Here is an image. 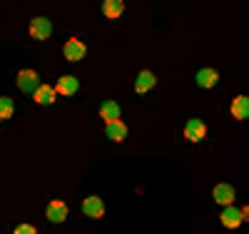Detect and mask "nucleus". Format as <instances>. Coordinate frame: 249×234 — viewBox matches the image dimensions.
<instances>
[{
    "instance_id": "obj_1",
    "label": "nucleus",
    "mask_w": 249,
    "mask_h": 234,
    "mask_svg": "<svg viewBox=\"0 0 249 234\" xmlns=\"http://www.w3.org/2000/svg\"><path fill=\"white\" fill-rule=\"evenodd\" d=\"M85 53H88L85 42L77 40V37H70V40L65 42V48H62V55H65V60H70V62L82 60V57H85Z\"/></svg>"
},
{
    "instance_id": "obj_2",
    "label": "nucleus",
    "mask_w": 249,
    "mask_h": 234,
    "mask_svg": "<svg viewBox=\"0 0 249 234\" xmlns=\"http://www.w3.org/2000/svg\"><path fill=\"white\" fill-rule=\"evenodd\" d=\"M40 85V77L35 70H20L18 72V90L25 92V95H33V90Z\"/></svg>"
},
{
    "instance_id": "obj_3",
    "label": "nucleus",
    "mask_w": 249,
    "mask_h": 234,
    "mask_svg": "<svg viewBox=\"0 0 249 234\" xmlns=\"http://www.w3.org/2000/svg\"><path fill=\"white\" fill-rule=\"evenodd\" d=\"M30 35L35 40H48L53 35V25L48 18H33L30 20Z\"/></svg>"
},
{
    "instance_id": "obj_4",
    "label": "nucleus",
    "mask_w": 249,
    "mask_h": 234,
    "mask_svg": "<svg viewBox=\"0 0 249 234\" xmlns=\"http://www.w3.org/2000/svg\"><path fill=\"white\" fill-rule=\"evenodd\" d=\"M184 137H187V140H192V142H202V140L207 137V125H204L202 120L192 117L190 122L184 125Z\"/></svg>"
},
{
    "instance_id": "obj_5",
    "label": "nucleus",
    "mask_w": 249,
    "mask_h": 234,
    "mask_svg": "<svg viewBox=\"0 0 249 234\" xmlns=\"http://www.w3.org/2000/svg\"><path fill=\"white\" fill-rule=\"evenodd\" d=\"M222 224H224L227 229H237V227H242V224H244L242 212H239L237 207H232V204H224V212H222Z\"/></svg>"
},
{
    "instance_id": "obj_6",
    "label": "nucleus",
    "mask_w": 249,
    "mask_h": 234,
    "mask_svg": "<svg viewBox=\"0 0 249 234\" xmlns=\"http://www.w3.org/2000/svg\"><path fill=\"white\" fill-rule=\"evenodd\" d=\"M45 217H48L50 222H55V224L65 222V219H68V204H65V202H60V199H53V202L48 204Z\"/></svg>"
},
{
    "instance_id": "obj_7",
    "label": "nucleus",
    "mask_w": 249,
    "mask_h": 234,
    "mask_svg": "<svg viewBox=\"0 0 249 234\" xmlns=\"http://www.w3.org/2000/svg\"><path fill=\"white\" fill-rule=\"evenodd\" d=\"M33 97H35V102H37V105H53V102H55V97H57L55 85H43V82H40L37 88L33 90Z\"/></svg>"
},
{
    "instance_id": "obj_8",
    "label": "nucleus",
    "mask_w": 249,
    "mask_h": 234,
    "mask_svg": "<svg viewBox=\"0 0 249 234\" xmlns=\"http://www.w3.org/2000/svg\"><path fill=\"white\" fill-rule=\"evenodd\" d=\"M82 212H85L88 217H92V219H100L102 215H105V202H102L100 197H85V202H82Z\"/></svg>"
},
{
    "instance_id": "obj_9",
    "label": "nucleus",
    "mask_w": 249,
    "mask_h": 234,
    "mask_svg": "<svg viewBox=\"0 0 249 234\" xmlns=\"http://www.w3.org/2000/svg\"><path fill=\"white\" fill-rule=\"evenodd\" d=\"M77 88H80L77 77H72V75H62V77L57 80V85H55V92H57V95L70 97V95H75V92H77Z\"/></svg>"
},
{
    "instance_id": "obj_10",
    "label": "nucleus",
    "mask_w": 249,
    "mask_h": 234,
    "mask_svg": "<svg viewBox=\"0 0 249 234\" xmlns=\"http://www.w3.org/2000/svg\"><path fill=\"white\" fill-rule=\"evenodd\" d=\"M105 125H107V127H105V132H107L110 140L120 142V140L127 137V125H124L120 117H117V120H110V122H105Z\"/></svg>"
},
{
    "instance_id": "obj_11",
    "label": "nucleus",
    "mask_w": 249,
    "mask_h": 234,
    "mask_svg": "<svg viewBox=\"0 0 249 234\" xmlns=\"http://www.w3.org/2000/svg\"><path fill=\"white\" fill-rule=\"evenodd\" d=\"M214 202L217 204H232L234 202V187L232 184H227V182H222V184H217L214 187Z\"/></svg>"
},
{
    "instance_id": "obj_12",
    "label": "nucleus",
    "mask_w": 249,
    "mask_h": 234,
    "mask_svg": "<svg viewBox=\"0 0 249 234\" xmlns=\"http://www.w3.org/2000/svg\"><path fill=\"white\" fill-rule=\"evenodd\" d=\"M219 82V72L214 68H204L197 72V85L199 88H214V85Z\"/></svg>"
},
{
    "instance_id": "obj_13",
    "label": "nucleus",
    "mask_w": 249,
    "mask_h": 234,
    "mask_svg": "<svg viewBox=\"0 0 249 234\" xmlns=\"http://www.w3.org/2000/svg\"><path fill=\"white\" fill-rule=\"evenodd\" d=\"M230 110H232V115H234L237 120H247V117H249V100H247L244 95H237V97L232 100V105H230Z\"/></svg>"
},
{
    "instance_id": "obj_14",
    "label": "nucleus",
    "mask_w": 249,
    "mask_h": 234,
    "mask_svg": "<svg viewBox=\"0 0 249 234\" xmlns=\"http://www.w3.org/2000/svg\"><path fill=\"white\" fill-rule=\"evenodd\" d=\"M155 82H157V77H155L150 70H142V72L137 75L135 90H137V92H147V90H152V88H155Z\"/></svg>"
},
{
    "instance_id": "obj_15",
    "label": "nucleus",
    "mask_w": 249,
    "mask_h": 234,
    "mask_svg": "<svg viewBox=\"0 0 249 234\" xmlns=\"http://www.w3.org/2000/svg\"><path fill=\"white\" fill-rule=\"evenodd\" d=\"M102 13H105V18H120L124 13V3L122 0H105L102 3Z\"/></svg>"
},
{
    "instance_id": "obj_16",
    "label": "nucleus",
    "mask_w": 249,
    "mask_h": 234,
    "mask_svg": "<svg viewBox=\"0 0 249 234\" xmlns=\"http://www.w3.org/2000/svg\"><path fill=\"white\" fill-rule=\"evenodd\" d=\"M100 117L105 120V122L117 120V117H120V105H117V102H112V100L102 102V108H100Z\"/></svg>"
},
{
    "instance_id": "obj_17",
    "label": "nucleus",
    "mask_w": 249,
    "mask_h": 234,
    "mask_svg": "<svg viewBox=\"0 0 249 234\" xmlns=\"http://www.w3.org/2000/svg\"><path fill=\"white\" fill-rule=\"evenodd\" d=\"M13 100L10 97H0V122H5V120H10L13 117Z\"/></svg>"
},
{
    "instance_id": "obj_18",
    "label": "nucleus",
    "mask_w": 249,
    "mask_h": 234,
    "mask_svg": "<svg viewBox=\"0 0 249 234\" xmlns=\"http://www.w3.org/2000/svg\"><path fill=\"white\" fill-rule=\"evenodd\" d=\"M15 232H18V234H35L37 229H35L33 224H20V227H18Z\"/></svg>"
}]
</instances>
